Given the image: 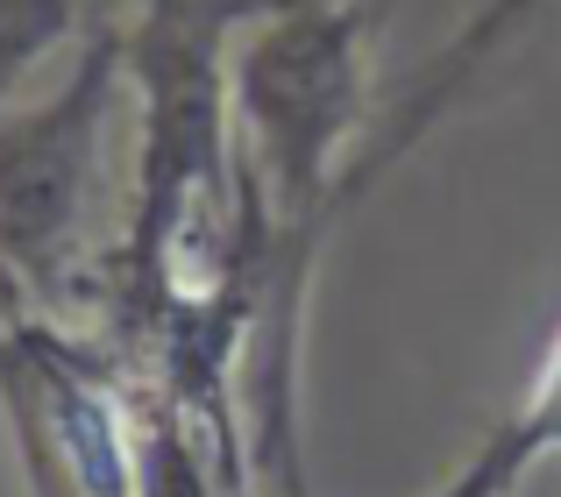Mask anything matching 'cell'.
Masks as SVG:
<instances>
[{
	"instance_id": "cell-1",
	"label": "cell",
	"mask_w": 561,
	"mask_h": 497,
	"mask_svg": "<svg viewBox=\"0 0 561 497\" xmlns=\"http://www.w3.org/2000/svg\"><path fill=\"white\" fill-rule=\"evenodd\" d=\"M122 93V22L100 14L50 93L0 107V270L50 313L107 305V136Z\"/></svg>"
},
{
	"instance_id": "cell-2",
	"label": "cell",
	"mask_w": 561,
	"mask_h": 497,
	"mask_svg": "<svg viewBox=\"0 0 561 497\" xmlns=\"http://www.w3.org/2000/svg\"><path fill=\"white\" fill-rule=\"evenodd\" d=\"M554 14H561V0H483V8L469 14V22L377 107L370 136H363L356 164H348V178H342V213L356 207V199H370L377 185L391 178V171L405 164V157L420 150V142L434 136V128L448 122V114L462 107V100L477 93L512 50H519L540 22H554Z\"/></svg>"
},
{
	"instance_id": "cell-3",
	"label": "cell",
	"mask_w": 561,
	"mask_h": 497,
	"mask_svg": "<svg viewBox=\"0 0 561 497\" xmlns=\"http://www.w3.org/2000/svg\"><path fill=\"white\" fill-rule=\"evenodd\" d=\"M497 434L512 441V455H519L526 470H540V462L561 455V334L548 342V356H540V370H534V384H526L519 413H512Z\"/></svg>"
},
{
	"instance_id": "cell-4",
	"label": "cell",
	"mask_w": 561,
	"mask_h": 497,
	"mask_svg": "<svg viewBox=\"0 0 561 497\" xmlns=\"http://www.w3.org/2000/svg\"><path fill=\"white\" fill-rule=\"evenodd\" d=\"M526 476H534V470H526V462L512 455V441L491 427V441H483L477 455H469L462 470L448 476V484H440V490H426V497H512V490L526 484Z\"/></svg>"
},
{
	"instance_id": "cell-5",
	"label": "cell",
	"mask_w": 561,
	"mask_h": 497,
	"mask_svg": "<svg viewBox=\"0 0 561 497\" xmlns=\"http://www.w3.org/2000/svg\"><path fill=\"white\" fill-rule=\"evenodd\" d=\"M128 8H136V0H93V22H100V14H107V22H122Z\"/></svg>"
}]
</instances>
